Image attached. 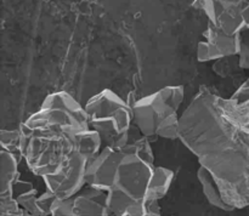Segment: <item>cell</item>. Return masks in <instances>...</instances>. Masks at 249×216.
I'll list each match as a JSON object with an SVG mask.
<instances>
[{"label":"cell","mask_w":249,"mask_h":216,"mask_svg":"<svg viewBox=\"0 0 249 216\" xmlns=\"http://www.w3.org/2000/svg\"><path fill=\"white\" fill-rule=\"evenodd\" d=\"M202 87L180 116L179 140L211 171L224 199L235 209L249 206V137L219 109Z\"/></svg>","instance_id":"obj_1"},{"label":"cell","mask_w":249,"mask_h":216,"mask_svg":"<svg viewBox=\"0 0 249 216\" xmlns=\"http://www.w3.org/2000/svg\"><path fill=\"white\" fill-rule=\"evenodd\" d=\"M90 129L99 131L105 146L121 150L134 124L133 109L118 94L105 89L85 103Z\"/></svg>","instance_id":"obj_2"},{"label":"cell","mask_w":249,"mask_h":216,"mask_svg":"<svg viewBox=\"0 0 249 216\" xmlns=\"http://www.w3.org/2000/svg\"><path fill=\"white\" fill-rule=\"evenodd\" d=\"M28 129L29 141L23 153L28 169L40 177L60 171L74 154V136L55 130Z\"/></svg>","instance_id":"obj_3"},{"label":"cell","mask_w":249,"mask_h":216,"mask_svg":"<svg viewBox=\"0 0 249 216\" xmlns=\"http://www.w3.org/2000/svg\"><path fill=\"white\" fill-rule=\"evenodd\" d=\"M24 123L32 129L61 131L72 136L90 129L85 107L66 91L48 95L39 111Z\"/></svg>","instance_id":"obj_4"},{"label":"cell","mask_w":249,"mask_h":216,"mask_svg":"<svg viewBox=\"0 0 249 216\" xmlns=\"http://www.w3.org/2000/svg\"><path fill=\"white\" fill-rule=\"evenodd\" d=\"M185 99L182 85L165 86L153 94L138 100L133 104L134 124L151 141L156 140V130L160 121L173 113H178Z\"/></svg>","instance_id":"obj_5"},{"label":"cell","mask_w":249,"mask_h":216,"mask_svg":"<svg viewBox=\"0 0 249 216\" xmlns=\"http://www.w3.org/2000/svg\"><path fill=\"white\" fill-rule=\"evenodd\" d=\"M153 169L155 164H150L135 154L123 153L113 188L136 200H146V192Z\"/></svg>","instance_id":"obj_6"},{"label":"cell","mask_w":249,"mask_h":216,"mask_svg":"<svg viewBox=\"0 0 249 216\" xmlns=\"http://www.w3.org/2000/svg\"><path fill=\"white\" fill-rule=\"evenodd\" d=\"M87 162L88 159L84 155L74 152V154L60 171L43 177L46 189L55 193L58 198L74 197L87 184L85 182Z\"/></svg>","instance_id":"obj_7"},{"label":"cell","mask_w":249,"mask_h":216,"mask_svg":"<svg viewBox=\"0 0 249 216\" xmlns=\"http://www.w3.org/2000/svg\"><path fill=\"white\" fill-rule=\"evenodd\" d=\"M122 157L123 152L105 146L96 155L88 159L85 167V182L88 186L105 191L113 188Z\"/></svg>","instance_id":"obj_8"},{"label":"cell","mask_w":249,"mask_h":216,"mask_svg":"<svg viewBox=\"0 0 249 216\" xmlns=\"http://www.w3.org/2000/svg\"><path fill=\"white\" fill-rule=\"evenodd\" d=\"M216 106L237 128L249 137V78L237 89L230 99L214 95Z\"/></svg>","instance_id":"obj_9"},{"label":"cell","mask_w":249,"mask_h":216,"mask_svg":"<svg viewBox=\"0 0 249 216\" xmlns=\"http://www.w3.org/2000/svg\"><path fill=\"white\" fill-rule=\"evenodd\" d=\"M75 216L109 215L108 191L88 186L74 196Z\"/></svg>","instance_id":"obj_10"},{"label":"cell","mask_w":249,"mask_h":216,"mask_svg":"<svg viewBox=\"0 0 249 216\" xmlns=\"http://www.w3.org/2000/svg\"><path fill=\"white\" fill-rule=\"evenodd\" d=\"M22 157L9 150H0V196L12 194L14 184L19 180L18 164Z\"/></svg>","instance_id":"obj_11"},{"label":"cell","mask_w":249,"mask_h":216,"mask_svg":"<svg viewBox=\"0 0 249 216\" xmlns=\"http://www.w3.org/2000/svg\"><path fill=\"white\" fill-rule=\"evenodd\" d=\"M197 179H198L199 183H201L204 197H206L211 205L215 206V208L220 209L223 211H226V213L236 210L232 205H230L224 199L220 188L216 184L214 177L212 176L211 171L207 167H204L203 165H199L198 170H197Z\"/></svg>","instance_id":"obj_12"},{"label":"cell","mask_w":249,"mask_h":216,"mask_svg":"<svg viewBox=\"0 0 249 216\" xmlns=\"http://www.w3.org/2000/svg\"><path fill=\"white\" fill-rule=\"evenodd\" d=\"M240 34H236V35L226 34L225 32H223L220 28L214 26L211 22H208V27H207L206 31L203 32L204 39L211 41V43L223 53L224 57H226V56L238 55L241 43Z\"/></svg>","instance_id":"obj_13"},{"label":"cell","mask_w":249,"mask_h":216,"mask_svg":"<svg viewBox=\"0 0 249 216\" xmlns=\"http://www.w3.org/2000/svg\"><path fill=\"white\" fill-rule=\"evenodd\" d=\"M119 150L126 154H135L145 162L155 164V155L151 147V140L139 130L135 124H133L129 131L128 142Z\"/></svg>","instance_id":"obj_14"},{"label":"cell","mask_w":249,"mask_h":216,"mask_svg":"<svg viewBox=\"0 0 249 216\" xmlns=\"http://www.w3.org/2000/svg\"><path fill=\"white\" fill-rule=\"evenodd\" d=\"M173 180H174V172L172 170L155 165L150 182H148L146 199H148V200H160L163 197L167 196L168 191L172 186Z\"/></svg>","instance_id":"obj_15"},{"label":"cell","mask_w":249,"mask_h":216,"mask_svg":"<svg viewBox=\"0 0 249 216\" xmlns=\"http://www.w3.org/2000/svg\"><path fill=\"white\" fill-rule=\"evenodd\" d=\"M12 194L16 198V200L18 201V204L21 205V208L26 211L28 215H34V216H41L40 210L38 208V191H36V187L31 183V182L26 181H18L14 184V188H12Z\"/></svg>","instance_id":"obj_16"},{"label":"cell","mask_w":249,"mask_h":216,"mask_svg":"<svg viewBox=\"0 0 249 216\" xmlns=\"http://www.w3.org/2000/svg\"><path fill=\"white\" fill-rule=\"evenodd\" d=\"M224 4H225V7L219 16L216 24H214V26H216L230 35L240 34L245 29L242 19V7L226 2L225 0H224Z\"/></svg>","instance_id":"obj_17"},{"label":"cell","mask_w":249,"mask_h":216,"mask_svg":"<svg viewBox=\"0 0 249 216\" xmlns=\"http://www.w3.org/2000/svg\"><path fill=\"white\" fill-rule=\"evenodd\" d=\"M74 145L75 152L84 155L87 159H90L102 150L104 141L99 131L94 129H88L74 136Z\"/></svg>","instance_id":"obj_18"},{"label":"cell","mask_w":249,"mask_h":216,"mask_svg":"<svg viewBox=\"0 0 249 216\" xmlns=\"http://www.w3.org/2000/svg\"><path fill=\"white\" fill-rule=\"evenodd\" d=\"M192 6L203 12L208 18V22L216 24V21L223 12L225 4H224V0H194Z\"/></svg>","instance_id":"obj_19"},{"label":"cell","mask_w":249,"mask_h":216,"mask_svg":"<svg viewBox=\"0 0 249 216\" xmlns=\"http://www.w3.org/2000/svg\"><path fill=\"white\" fill-rule=\"evenodd\" d=\"M21 126L17 129H12V130L1 129V131H0V146H1V150H9V152L12 153H17V154L21 155Z\"/></svg>","instance_id":"obj_20"},{"label":"cell","mask_w":249,"mask_h":216,"mask_svg":"<svg viewBox=\"0 0 249 216\" xmlns=\"http://www.w3.org/2000/svg\"><path fill=\"white\" fill-rule=\"evenodd\" d=\"M179 126L180 116H178V113H173L158 124L156 135L157 137L175 140V138H179Z\"/></svg>","instance_id":"obj_21"},{"label":"cell","mask_w":249,"mask_h":216,"mask_svg":"<svg viewBox=\"0 0 249 216\" xmlns=\"http://www.w3.org/2000/svg\"><path fill=\"white\" fill-rule=\"evenodd\" d=\"M224 55L208 40H202L197 44V61L201 63L211 62L223 58Z\"/></svg>","instance_id":"obj_22"},{"label":"cell","mask_w":249,"mask_h":216,"mask_svg":"<svg viewBox=\"0 0 249 216\" xmlns=\"http://www.w3.org/2000/svg\"><path fill=\"white\" fill-rule=\"evenodd\" d=\"M0 215L1 216H22V215H28L14 194H5V196H0Z\"/></svg>","instance_id":"obj_23"},{"label":"cell","mask_w":249,"mask_h":216,"mask_svg":"<svg viewBox=\"0 0 249 216\" xmlns=\"http://www.w3.org/2000/svg\"><path fill=\"white\" fill-rule=\"evenodd\" d=\"M236 56H226V57L216 60L213 66V70L221 78H226L236 72V69H241L238 61L235 63Z\"/></svg>","instance_id":"obj_24"},{"label":"cell","mask_w":249,"mask_h":216,"mask_svg":"<svg viewBox=\"0 0 249 216\" xmlns=\"http://www.w3.org/2000/svg\"><path fill=\"white\" fill-rule=\"evenodd\" d=\"M53 216H75L74 214V197L70 198H56L51 209Z\"/></svg>","instance_id":"obj_25"},{"label":"cell","mask_w":249,"mask_h":216,"mask_svg":"<svg viewBox=\"0 0 249 216\" xmlns=\"http://www.w3.org/2000/svg\"><path fill=\"white\" fill-rule=\"evenodd\" d=\"M240 36V51L237 55L238 65L241 69H249V29H243Z\"/></svg>","instance_id":"obj_26"},{"label":"cell","mask_w":249,"mask_h":216,"mask_svg":"<svg viewBox=\"0 0 249 216\" xmlns=\"http://www.w3.org/2000/svg\"><path fill=\"white\" fill-rule=\"evenodd\" d=\"M56 198H57V196L55 193H53L51 191H49V189H46L44 193H41L38 197L36 203H38V208L40 210L41 216L51 215V209H53Z\"/></svg>","instance_id":"obj_27"},{"label":"cell","mask_w":249,"mask_h":216,"mask_svg":"<svg viewBox=\"0 0 249 216\" xmlns=\"http://www.w3.org/2000/svg\"><path fill=\"white\" fill-rule=\"evenodd\" d=\"M160 200H148L146 199V211H147V216H160L162 214L160 206L158 204Z\"/></svg>","instance_id":"obj_28"},{"label":"cell","mask_w":249,"mask_h":216,"mask_svg":"<svg viewBox=\"0 0 249 216\" xmlns=\"http://www.w3.org/2000/svg\"><path fill=\"white\" fill-rule=\"evenodd\" d=\"M242 19L245 29H249V2L242 7Z\"/></svg>","instance_id":"obj_29"},{"label":"cell","mask_w":249,"mask_h":216,"mask_svg":"<svg viewBox=\"0 0 249 216\" xmlns=\"http://www.w3.org/2000/svg\"><path fill=\"white\" fill-rule=\"evenodd\" d=\"M226 2H230V4L236 5V6H241L243 7L246 4H248L249 0H225Z\"/></svg>","instance_id":"obj_30"}]
</instances>
